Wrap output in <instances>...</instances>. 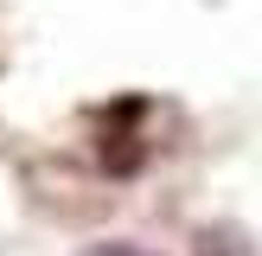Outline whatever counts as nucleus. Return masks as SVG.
Segmentation results:
<instances>
[{"mask_svg": "<svg viewBox=\"0 0 262 256\" xmlns=\"http://www.w3.org/2000/svg\"><path fill=\"white\" fill-rule=\"evenodd\" d=\"M102 256H141V250H102Z\"/></svg>", "mask_w": 262, "mask_h": 256, "instance_id": "1", "label": "nucleus"}]
</instances>
